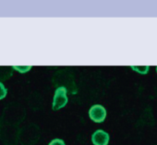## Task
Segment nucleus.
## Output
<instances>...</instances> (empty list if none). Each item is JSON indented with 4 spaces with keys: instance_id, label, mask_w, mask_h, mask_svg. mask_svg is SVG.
<instances>
[{
    "instance_id": "obj_5",
    "label": "nucleus",
    "mask_w": 157,
    "mask_h": 145,
    "mask_svg": "<svg viewBox=\"0 0 157 145\" xmlns=\"http://www.w3.org/2000/svg\"><path fill=\"white\" fill-rule=\"evenodd\" d=\"M109 139V134L103 129H97L92 135V141L94 145H108Z\"/></svg>"
},
{
    "instance_id": "obj_10",
    "label": "nucleus",
    "mask_w": 157,
    "mask_h": 145,
    "mask_svg": "<svg viewBox=\"0 0 157 145\" xmlns=\"http://www.w3.org/2000/svg\"><path fill=\"white\" fill-rule=\"evenodd\" d=\"M48 145H66V143L61 139H55L51 140Z\"/></svg>"
},
{
    "instance_id": "obj_6",
    "label": "nucleus",
    "mask_w": 157,
    "mask_h": 145,
    "mask_svg": "<svg viewBox=\"0 0 157 145\" xmlns=\"http://www.w3.org/2000/svg\"><path fill=\"white\" fill-rule=\"evenodd\" d=\"M12 76V67H0V82Z\"/></svg>"
},
{
    "instance_id": "obj_3",
    "label": "nucleus",
    "mask_w": 157,
    "mask_h": 145,
    "mask_svg": "<svg viewBox=\"0 0 157 145\" xmlns=\"http://www.w3.org/2000/svg\"><path fill=\"white\" fill-rule=\"evenodd\" d=\"M68 102L67 99V89L66 87L59 86L55 91V95L53 99L52 108L53 110H58L67 105Z\"/></svg>"
},
{
    "instance_id": "obj_7",
    "label": "nucleus",
    "mask_w": 157,
    "mask_h": 145,
    "mask_svg": "<svg viewBox=\"0 0 157 145\" xmlns=\"http://www.w3.org/2000/svg\"><path fill=\"white\" fill-rule=\"evenodd\" d=\"M131 69L140 74H147L150 69V66H130Z\"/></svg>"
},
{
    "instance_id": "obj_1",
    "label": "nucleus",
    "mask_w": 157,
    "mask_h": 145,
    "mask_svg": "<svg viewBox=\"0 0 157 145\" xmlns=\"http://www.w3.org/2000/svg\"><path fill=\"white\" fill-rule=\"evenodd\" d=\"M20 129L18 125L6 121L1 118L0 120V139L7 145H16L19 141Z\"/></svg>"
},
{
    "instance_id": "obj_2",
    "label": "nucleus",
    "mask_w": 157,
    "mask_h": 145,
    "mask_svg": "<svg viewBox=\"0 0 157 145\" xmlns=\"http://www.w3.org/2000/svg\"><path fill=\"white\" fill-rule=\"evenodd\" d=\"M40 139V129L34 124H29L21 129L19 133V141L22 145H33Z\"/></svg>"
},
{
    "instance_id": "obj_11",
    "label": "nucleus",
    "mask_w": 157,
    "mask_h": 145,
    "mask_svg": "<svg viewBox=\"0 0 157 145\" xmlns=\"http://www.w3.org/2000/svg\"><path fill=\"white\" fill-rule=\"evenodd\" d=\"M156 72H157V67H156Z\"/></svg>"
},
{
    "instance_id": "obj_4",
    "label": "nucleus",
    "mask_w": 157,
    "mask_h": 145,
    "mask_svg": "<svg viewBox=\"0 0 157 145\" xmlns=\"http://www.w3.org/2000/svg\"><path fill=\"white\" fill-rule=\"evenodd\" d=\"M90 118L95 123H102L106 117V109L101 105H94L89 110Z\"/></svg>"
},
{
    "instance_id": "obj_8",
    "label": "nucleus",
    "mask_w": 157,
    "mask_h": 145,
    "mask_svg": "<svg viewBox=\"0 0 157 145\" xmlns=\"http://www.w3.org/2000/svg\"><path fill=\"white\" fill-rule=\"evenodd\" d=\"M12 68L21 72V73H25V72L31 70L32 66H12Z\"/></svg>"
},
{
    "instance_id": "obj_9",
    "label": "nucleus",
    "mask_w": 157,
    "mask_h": 145,
    "mask_svg": "<svg viewBox=\"0 0 157 145\" xmlns=\"http://www.w3.org/2000/svg\"><path fill=\"white\" fill-rule=\"evenodd\" d=\"M8 93V89L4 86L2 82H0V100L4 99L7 96Z\"/></svg>"
}]
</instances>
